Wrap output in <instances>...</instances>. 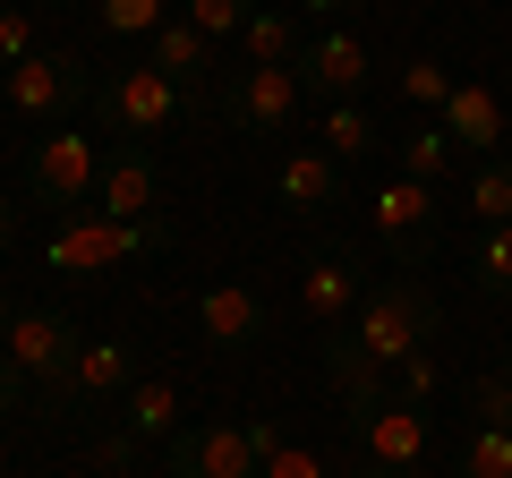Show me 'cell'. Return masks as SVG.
<instances>
[{
	"label": "cell",
	"instance_id": "cell-28",
	"mask_svg": "<svg viewBox=\"0 0 512 478\" xmlns=\"http://www.w3.org/2000/svg\"><path fill=\"white\" fill-rule=\"evenodd\" d=\"M453 86H461V77L444 69V60H402V94L419 111H444V103H453Z\"/></svg>",
	"mask_w": 512,
	"mask_h": 478
},
{
	"label": "cell",
	"instance_id": "cell-6",
	"mask_svg": "<svg viewBox=\"0 0 512 478\" xmlns=\"http://www.w3.org/2000/svg\"><path fill=\"white\" fill-rule=\"evenodd\" d=\"M180 111H197V103H188V94L171 86L154 60H137V69H111V77H103V120H111L120 137H154V129H171Z\"/></svg>",
	"mask_w": 512,
	"mask_h": 478
},
{
	"label": "cell",
	"instance_id": "cell-38",
	"mask_svg": "<svg viewBox=\"0 0 512 478\" xmlns=\"http://www.w3.org/2000/svg\"><path fill=\"white\" fill-rule=\"evenodd\" d=\"M359 478H419V470H376V461H359Z\"/></svg>",
	"mask_w": 512,
	"mask_h": 478
},
{
	"label": "cell",
	"instance_id": "cell-4",
	"mask_svg": "<svg viewBox=\"0 0 512 478\" xmlns=\"http://www.w3.org/2000/svg\"><path fill=\"white\" fill-rule=\"evenodd\" d=\"M299 69H265V60H248V69H231V86H222V120H231L239 137H282L299 120Z\"/></svg>",
	"mask_w": 512,
	"mask_h": 478
},
{
	"label": "cell",
	"instance_id": "cell-5",
	"mask_svg": "<svg viewBox=\"0 0 512 478\" xmlns=\"http://www.w3.org/2000/svg\"><path fill=\"white\" fill-rule=\"evenodd\" d=\"M436 214H444L436 188L402 180V171H393V180H376V197H367V231H376L402 265H427V248H436Z\"/></svg>",
	"mask_w": 512,
	"mask_h": 478
},
{
	"label": "cell",
	"instance_id": "cell-33",
	"mask_svg": "<svg viewBox=\"0 0 512 478\" xmlns=\"http://www.w3.org/2000/svg\"><path fill=\"white\" fill-rule=\"evenodd\" d=\"M256 478H333V470H325V461L308 453V444H274V453H265V470H256Z\"/></svg>",
	"mask_w": 512,
	"mask_h": 478
},
{
	"label": "cell",
	"instance_id": "cell-15",
	"mask_svg": "<svg viewBox=\"0 0 512 478\" xmlns=\"http://www.w3.org/2000/svg\"><path fill=\"white\" fill-rule=\"evenodd\" d=\"M274 197L291 205V214H325V205H342V163H333L325 146H291L274 163Z\"/></svg>",
	"mask_w": 512,
	"mask_h": 478
},
{
	"label": "cell",
	"instance_id": "cell-34",
	"mask_svg": "<svg viewBox=\"0 0 512 478\" xmlns=\"http://www.w3.org/2000/svg\"><path fill=\"white\" fill-rule=\"evenodd\" d=\"M137 453H146V444L128 436V427H111V436L94 444V470H111V478H128V470H137Z\"/></svg>",
	"mask_w": 512,
	"mask_h": 478
},
{
	"label": "cell",
	"instance_id": "cell-32",
	"mask_svg": "<svg viewBox=\"0 0 512 478\" xmlns=\"http://www.w3.org/2000/svg\"><path fill=\"white\" fill-rule=\"evenodd\" d=\"M43 43H35V18H26V9H9V0H0V60H9V69H18V60H35Z\"/></svg>",
	"mask_w": 512,
	"mask_h": 478
},
{
	"label": "cell",
	"instance_id": "cell-17",
	"mask_svg": "<svg viewBox=\"0 0 512 478\" xmlns=\"http://www.w3.org/2000/svg\"><path fill=\"white\" fill-rule=\"evenodd\" d=\"M197 325L214 350H248L256 333H265V299L248 291V282H214V291L197 299Z\"/></svg>",
	"mask_w": 512,
	"mask_h": 478
},
{
	"label": "cell",
	"instance_id": "cell-26",
	"mask_svg": "<svg viewBox=\"0 0 512 478\" xmlns=\"http://www.w3.org/2000/svg\"><path fill=\"white\" fill-rule=\"evenodd\" d=\"M180 18L197 26L205 43H231V35H248V18H256V0H188Z\"/></svg>",
	"mask_w": 512,
	"mask_h": 478
},
{
	"label": "cell",
	"instance_id": "cell-9",
	"mask_svg": "<svg viewBox=\"0 0 512 478\" xmlns=\"http://www.w3.org/2000/svg\"><path fill=\"white\" fill-rule=\"evenodd\" d=\"M0 94H9V111L18 120H69V103L86 94V60H69V52H35V60H18V69L0 77Z\"/></svg>",
	"mask_w": 512,
	"mask_h": 478
},
{
	"label": "cell",
	"instance_id": "cell-18",
	"mask_svg": "<svg viewBox=\"0 0 512 478\" xmlns=\"http://www.w3.org/2000/svg\"><path fill=\"white\" fill-rule=\"evenodd\" d=\"M325 376H333V393H342L350 410L393 402V368H376V359H367L359 333H325Z\"/></svg>",
	"mask_w": 512,
	"mask_h": 478
},
{
	"label": "cell",
	"instance_id": "cell-27",
	"mask_svg": "<svg viewBox=\"0 0 512 478\" xmlns=\"http://www.w3.org/2000/svg\"><path fill=\"white\" fill-rule=\"evenodd\" d=\"M461 478H512V427H478L461 444Z\"/></svg>",
	"mask_w": 512,
	"mask_h": 478
},
{
	"label": "cell",
	"instance_id": "cell-14",
	"mask_svg": "<svg viewBox=\"0 0 512 478\" xmlns=\"http://www.w3.org/2000/svg\"><path fill=\"white\" fill-rule=\"evenodd\" d=\"M146 60H154V69H163L197 111L214 103V43H205L188 18H163V26H154V52H146Z\"/></svg>",
	"mask_w": 512,
	"mask_h": 478
},
{
	"label": "cell",
	"instance_id": "cell-29",
	"mask_svg": "<svg viewBox=\"0 0 512 478\" xmlns=\"http://www.w3.org/2000/svg\"><path fill=\"white\" fill-rule=\"evenodd\" d=\"M436 385H444L436 350H419V359H402V368H393V402H410V410H427V402H436Z\"/></svg>",
	"mask_w": 512,
	"mask_h": 478
},
{
	"label": "cell",
	"instance_id": "cell-21",
	"mask_svg": "<svg viewBox=\"0 0 512 478\" xmlns=\"http://www.w3.org/2000/svg\"><path fill=\"white\" fill-rule=\"evenodd\" d=\"M316 146L333 154V163H367L376 154V120H367V103H325V129H316Z\"/></svg>",
	"mask_w": 512,
	"mask_h": 478
},
{
	"label": "cell",
	"instance_id": "cell-37",
	"mask_svg": "<svg viewBox=\"0 0 512 478\" xmlns=\"http://www.w3.org/2000/svg\"><path fill=\"white\" fill-rule=\"evenodd\" d=\"M9 239H18V205L0 197V257H9Z\"/></svg>",
	"mask_w": 512,
	"mask_h": 478
},
{
	"label": "cell",
	"instance_id": "cell-35",
	"mask_svg": "<svg viewBox=\"0 0 512 478\" xmlns=\"http://www.w3.org/2000/svg\"><path fill=\"white\" fill-rule=\"evenodd\" d=\"M18 385H26V376L9 368V359H0V419H9V410H18Z\"/></svg>",
	"mask_w": 512,
	"mask_h": 478
},
{
	"label": "cell",
	"instance_id": "cell-41",
	"mask_svg": "<svg viewBox=\"0 0 512 478\" xmlns=\"http://www.w3.org/2000/svg\"><path fill=\"white\" fill-rule=\"evenodd\" d=\"M128 478H154V470H128Z\"/></svg>",
	"mask_w": 512,
	"mask_h": 478
},
{
	"label": "cell",
	"instance_id": "cell-11",
	"mask_svg": "<svg viewBox=\"0 0 512 478\" xmlns=\"http://www.w3.org/2000/svg\"><path fill=\"white\" fill-rule=\"evenodd\" d=\"M154 205H163V171H154V154L128 137V146L103 154V180H94V214L111 222H154Z\"/></svg>",
	"mask_w": 512,
	"mask_h": 478
},
{
	"label": "cell",
	"instance_id": "cell-13",
	"mask_svg": "<svg viewBox=\"0 0 512 478\" xmlns=\"http://www.w3.org/2000/svg\"><path fill=\"white\" fill-rule=\"evenodd\" d=\"M291 69H299V86L325 94V103H359L367 77H376V60H367V43H359V35H316L308 52L291 60Z\"/></svg>",
	"mask_w": 512,
	"mask_h": 478
},
{
	"label": "cell",
	"instance_id": "cell-22",
	"mask_svg": "<svg viewBox=\"0 0 512 478\" xmlns=\"http://www.w3.org/2000/svg\"><path fill=\"white\" fill-rule=\"evenodd\" d=\"M453 163H461V146H453V129H444V120H419V129L402 137V180L436 188V180H444Z\"/></svg>",
	"mask_w": 512,
	"mask_h": 478
},
{
	"label": "cell",
	"instance_id": "cell-2",
	"mask_svg": "<svg viewBox=\"0 0 512 478\" xmlns=\"http://www.w3.org/2000/svg\"><path fill=\"white\" fill-rule=\"evenodd\" d=\"M282 444L274 419H214V427H180L163 444V478H256L265 453Z\"/></svg>",
	"mask_w": 512,
	"mask_h": 478
},
{
	"label": "cell",
	"instance_id": "cell-3",
	"mask_svg": "<svg viewBox=\"0 0 512 478\" xmlns=\"http://www.w3.org/2000/svg\"><path fill=\"white\" fill-rule=\"evenodd\" d=\"M171 239V222L154 214V222H111V214H77V222H60L52 231V248H43V265L52 274H111V265H128V257H154Z\"/></svg>",
	"mask_w": 512,
	"mask_h": 478
},
{
	"label": "cell",
	"instance_id": "cell-19",
	"mask_svg": "<svg viewBox=\"0 0 512 478\" xmlns=\"http://www.w3.org/2000/svg\"><path fill=\"white\" fill-rule=\"evenodd\" d=\"M436 120L453 129L461 154H495V137H504V103H495V86H453V103H444Z\"/></svg>",
	"mask_w": 512,
	"mask_h": 478
},
{
	"label": "cell",
	"instance_id": "cell-8",
	"mask_svg": "<svg viewBox=\"0 0 512 478\" xmlns=\"http://www.w3.org/2000/svg\"><path fill=\"white\" fill-rule=\"evenodd\" d=\"M0 359L26 376V385H60V368L77 359V325L52 308H9V325H0Z\"/></svg>",
	"mask_w": 512,
	"mask_h": 478
},
{
	"label": "cell",
	"instance_id": "cell-10",
	"mask_svg": "<svg viewBox=\"0 0 512 478\" xmlns=\"http://www.w3.org/2000/svg\"><path fill=\"white\" fill-rule=\"evenodd\" d=\"M350 436H359V453L376 461V470H427V410L410 402H376V410H350Z\"/></svg>",
	"mask_w": 512,
	"mask_h": 478
},
{
	"label": "cell",
	"instance_id": "cell-30",
	"mask_svg": "<svg viewBox=\"0 0 512 478\" xmlns=\"http://www.w3.org/2000/svg\"><path fill=\"white\" fill-rule=\"evenodd\" d=\"M94 9H103V26H111V35H146V43H154V26L171 18L163 0H94Z\"/></svg>",
	"mask_w": 512,
	"mask_h": 478
},
{
	"label": "cell",
	"instance_id": "cell-16",
	"mask_svg": "<svg viewBox=\"0 0 512 478\" xmlns=\"http://www.w3.org/2000/svg\"><path fill=\"white\" fill-rule=\"evenodd\" d=\"M359 274H350L342 257H308L299 265V316H308L316 333H342V316H359Z\"/></svg>",
	"mask_w": 512,
	"mask_h": 478
},
{
	"label": "cell",
	"instance_id": "cell-31",
	"mask_svg": "<svg viewBox=\"0 0 512 478\" xmlns=\"http://www.w3.org/2000/svg\"><path fill=\"white\" fill-rule=\"evenodd\" d=\"M470 410H478V427H512V376L487 368V376L470 385Z\"/></svg>",
	"mask_w": 512,
	"mask_h": 478
},
{
	"label": "cell",
	"instance_id": "cell-23",
	"mask_svg": "<svg viewBox=\"0 0 512 478\" xmlns=\"http://www.w3.org/2000/svg\"><path fill=\"white\" fill-rule=\"evenodd\" d=\"M239 52H248V60H265V69H291V60L308 52V43L291 35V18H282V9H256V18H248V35H239Z\"/></svg>",
	"mask_w": 512,
	"mask_h": 478
},
{
	"label": "cell",
	"instance_id": "cell-20",
	"mask_svg": "<svg viewBox=\"0 0 512 478\" xmlns=\"http://www.w3.org/2000/svg\"><path fill=\"white\" fill-rule=\"evenodd\" d=\"M120 427L137 444H171V436H180V393H171L163 376H137V385L120 393Z\"/></svg>",
	"mask_w": 512,
	"mask_h": 478
},
{
	"label": "cell",
	"instance_id": "cell-40",
	"mask_svg": "<svg viewBox=\"0 0 512 478\" xmlns=\"http://www.w3.org/2000/svg\"><path fill=\"white\" fill-rule=\"evenodd\" d=\"M504 376H512V342H504Z\"/></svg>",
	"mask_w": 512,
	"mask_h": 478
},
{
	"label": "cell",
	"instance_id": "cell-25",
	"mask_svg": "<svg viewBox=\"0 0 512 478\" xmlns=\"http://www.w3.org/2000/svg\"><path fill=\"white\" fill-rule=\"evenodd\" d=\"M470 214H478V231H487V222H512V163L504 154H487V163L470 171Z\"/></svg>",
	"mask_w": 512,
	"mask_h": 478
},
{
	"label": "cell",
	"instance_id": "cell-12",
	"mask_svg": "<svg viewBox=\"0 0 512 478\" xmlns=\"http://www.w3.org/2000/svg\"><path fill=\"white\" fill-rule=\"evenodd\" d=\"M128 385H137V359H128V342H77V359L60 368V385H43V402H52V410L120 402Z\"/></svg>",
	"mask_w": 512,
	"mask_h": 478
},
{
	"label": "cell",
	"instance_id": "cell-24",
	"mask_svg": "<svg viewBox=\"0 0 512 478\" xmlns=\"http://www.w3.org/2000/svg\"><path fill=\"white\" fill-rule=\"evenodd\" d=\"M470 274H478V291H487V299H512V222H487V231H478Z\"/></svg>",
	"mask_w": 512,
	"mask_h": 478
},
{
	"label": "cell",
	"instance_id": "cell-36",
	"mask_svg": "<svg viewBox=\"0 0 512 478\" xmlns=\"http://www.w3.org/2000/svg\"><path fill=\"white\" fill-rule=\"evenodd\" d=\"M308 18H342V9H359V0H299Z\"/></svg>",
	"mask_w": 512,
	"mask_h": 478
},
{
	"label": "cell",
	"instance_id": "cell-1",
	"mask_svg": "<svg viewBox=\"0 0 512 478\" xmlns=\"http://www.w3.org/2000/svg\"><path fill=\"white\" fill-rule=\"evenodd\" d=\"M436 325H444L436 291H427V282H410V274L376 282V291L359 299V350L376 359V368H402V359H419V350L436 342Z\"/></svg>",
	"mask_w": 512,
	"mask_h": 478
},
{
	"label": "cell",
	"instance_id": "cell-7",
	"mask_svg": "<svg viewBox=\"0 0 512 478\" xmlns=\"http://www.w3.org/2000/svg\"><path fill=\"white\" fill-rule=\"evenodd\" d=\"M94 180H103V146H94L86 129H69V120H60L35 146V163H26V188H35L43 205H94Z\"/></svg>",
	"mask_w": 512,
	"mask_h": 478
},
{
	"label": "cell",
	"instance_id": "cell-39",
	"mask_svg": "<svg viewBox=\"0 0 512 478\" xmlns=\"http://www.w3.org/2000/svg\"><path fill=\"white\" fill-rule=\"evenodd\" d=\"M0 325H9V291H0Z\"/></svg>",
	"mask_w": 512,
	"mask_h": 478
}]
</instances>
